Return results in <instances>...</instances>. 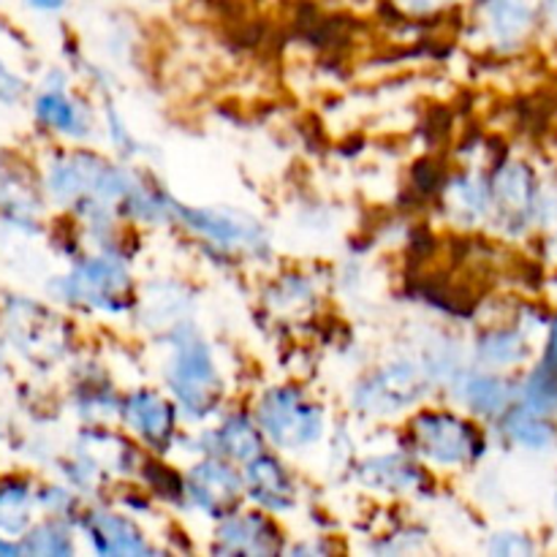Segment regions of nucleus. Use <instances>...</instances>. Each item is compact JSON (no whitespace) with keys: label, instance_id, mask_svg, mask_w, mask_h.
Returning a JSON list of instances; mask_svg holds the SVG:
<instances>
[{"label":"nucleus","instance_id":"obj_1","mask_svg":"<svg viewBox=\"0 0 557 557\" xmlns=\"http://www.w3.org/2000/svg\"><path fill=\"white\" fill-rule=\"evenodd\" d=\"M411 435L417 449L438 466H466L482 449L476 430L451 413H422L413 422Z\"/></svg>","mask_w":557,"mask_h":557},{"label":"nucleus","instance_id":"obj_2","mask_svg":"<svg viewBox=\"0 0 557 557\" xmlns=\"http://www.w3.org/2000/svg\"><path fill=\"white\" fill-rule=\"evenodd\" d=\"M256 419L275 444L288 446V449H299V446L319 438L321 433L319 408L305 403L302 395L294 389L270 392L261 400Z\"/></svg>","mask_w":557,"mask_h":557},{"label":"nucleus","instance_id":"obj_3","mask_svg":"<svg viewBox=\"0 0 557 557\" xmlns=\"http://www.w3.org/2000/svg\"><path fill=\"white\" fill-rule=\"evenodd\" d=\"M493 196L495 207L511 232H520V228L525 232L533 223H542L544 210H547L542 183L528 163H504L500 172H495Z\"/></svg>","mask_w":557,"mask_h":557},{"label":"nucleus","instance_id":"obj_4","mask_svg":"<svg viewBox=\"0 0 557 557\" xmlns=\"http://www.w3.org/2000/svg\"><path fill=\"white\" fill-rule=\"evenodd\" d=\"M549 0H482V27L500 49H520L547 25Z\"/></svg>","mask_w":557,"mask_h":557},{"label":"nucleus","instance_id":"obj_5","mask_svg":"<svg viewBox=\"0 0 557 557\" xmlns=\"http://www.w3.org/2000/svg\"><path fill=\"white\" fill-rule=\"evenodd\" d=\"M172 389L177 392L180 403L194 411L210 408L207 403L215 397L218 375L212 368V357L201 341H185L177 346V354L172 359Z\"/></svg>","mask_w":557,"mask_h":557},{"label":"nucleus","instance_id":"obj_6","mask_svg":"<svg viewBox=\"0 0 557 557\" xmlns=\"http://www.w3.org/2000/svg\"><path fill=\"white\" fill-rule=\"evenodd\" d=\"M69 294L98 308H117V297L128 288L123 267L109 259H90L69 277Z\"/></svg>","mask_w":557,"mask_h":557},{"label":"nucleus","instance_id":"obj_7","mask_svg":"<svg viewBox=\"0 0 557 557\" xmlns=\"http://www.w3.org/2000/svg\"><path fill=\"white\" fill-rule=\"evenodd\" d=\"M520 400L536 411L557 417V319L544 330L542 351L520 386Z\"/></svg>","mask_w":557,"mask_h":557},{"label":"nucleus","instance_id":"obj_8","mask_svg":"<svg viewBox=\"0 0 557 557\" xmlns=\"http://www.w3.org/2000/svg\"><path fill=\"white\" fill-rule=\"evenodd\" d=\"M557 417L536 411L517 397L515 406L504 413V430L515 446L536 455H549L557 449Z\"/></svg>","mask_w":557,"mask_h":557},{"label":"nucleus","instance_id":"obj_9","mask_svg":"<svg viewBox=\"0 0 557 557\" xmlns=\"http://www.w3.org/2000/svg\"><path fill=\"white\" fill-rule=\"evenodd\" d=\"M188 493L196 500V506L221 517L223 511L237 504L239 476L232 468L223 466V462L207 460L196 466L194 473H190Z\"/></svg>","mask_w":557,"mask_h":557},{"label":"nucleus","instance_id":"obj_10","mask_svg":"<svg viewBox=\"0 0 557 557\" xmlns=\"http://www.w3.org/2000/svg\"><path fill=\"white\" fill-rule=\"evenodd\" d=\"M125 422L147 444L163 451V446L172 441L174 433V408L163 397H158L156 392H136L125 403Z\"/></svg>","mask_w":557,"mask_h":557},{"label":"nucleus","instance_id":"obj_11","mask_svg":"<svg viewBox=\"0 0 557 557\" xmlns=\"http://www.w3.org/2000/svg\"><path fill=\"white\" fill-rule=\"evenodd\" d=\"M248 493L259 500L267 509H288L294 500L292 479H288L286 468L272 457L256 455L248 468Z\"/></svg>","mask_w":557,"mask_h":557},{"label":"nucleus","instance_id":"obj_12","mask_svg":"<svg viewBox=\"0 0 557 557\" xmlns=\"http://www.w3.org/2000/svg\"><path fill=\"white\" fill-rule=\"evenodd\" d=\"M417 370L397 364V368L384 370L379 379H373L364 386V403H370V408H389L386 403H392V408H400L417 397Z\"/></svg>","mask_w":557,"mask_h":557},{"label":"nucleus","instance_id":"obj_13","mask_svg":"<svg viewBox=\"0 0 557 557\" xmlns=\"http://www.w3.org/2000/svg\"><path fill=\"white\" fill-rule=\"evenodd\" d=\"M87 531H90V539L92 544H96L101 553H147V544L141 542L139 533L134 531V525L125 520H120V517H112V515H98L92 517L90 525H87Z\"/></svg>","mask_w":557,"mask_h":557},{"label":"nucleus","instance_id":"obj_14","mask_svg":"<svg viewBox=\"0 0 557 557\" xmlns=\"http://www.w3.org/2000/svg\"><path fill=\"white\" fill-rule=\"evenodd\" d=\"M533 346L528 341V332L520 326L515 330H495L482 341V359L490 368H511V364H522L531 357Z\"/></svg>","mask_w":557,"mask_h":557},{"label":"nucleus","instance_id":"obj_15","mask_svg":"<svg viewBox=\"0 0 557 557\" xmlns=\"http://www.w3.org/2000/svg\"><path fill=\"white\" fill-rule=\"evenodd\" d=\"M36 114L44 125L54 131H63V134L82 136L85 134V120H82L79 107H76L71 98H65L60 90H49L38 98Z\"/></svg>","mask_w":557,"mask_h":557},{"label":"nucleus","instance_id":"obj_16","mask_svg":"<svg viewBox=\"0 0 557 557\" xmlns=\"http://www.w3.org/2000/svg\"><path fill=\"white\" fill-rule=\"evenodd\" d=\"M462 386H466V400L476 411L490 413V417L506 413L517 403L515 389L506 381L495 379V375H487V379H468Z\"/></svg>","mask_w":557,"mask_h":557},{"label":"nucleus","instance_id":"obj_17","mask_svg":"<svg viewBox=\"0 0 557 557\" xmlns=\"http://www.w3.org/2000/svg\"><path fill=\"white\" fill-rule=\"evenodd\" d=\"M218 455L232 457V460H253L259 455V430L245 419H228L221 430L215 433Z\"/></svg>","mask_w":557,"mask_h":557},{"label":"nucleus","instance_id":"obj_18","mask_svg":"<svg viewBox=\"0 0 557 557\" xmlns=\"http://www.w3.org/2000/svg\"><path fill=\"white\" fill-rule=\"evenodd\" d=\"M30 520V493L22 484L0 490V533H22Z\"/></svg>","mask_w":557,"mask_h":557},{"label":"nucleus","instance_id":"obj_19","mask_svg":"<svg viewBox=\"0 0 557 557\" xmlns=\"http://www.w3.org/2000/svg\"><path fill=\"white\" fill-rule=\"evenodd\" d=\"M22 549L36 555H63V553H71V542H69V533H65L60 525H41L25 539V547Z\"/></svg>","mask_w":557,"mask_h":557},{"label":"nucleus","instance_id":"obj_20","mask_svg":"<svg viewBox=\"0 0 557 557\" xmlns=\"http://www.w3.org/2000/svg\"><path fill=\"white\" fill-rule=\"evenodd\" d=\"M22 90H25V85L0 63V103H14L22 96Z\"/></svg>","mask_w":557,"mask_h":557},{"label":"nucleus","instance_id":"obj_21","mask_svg":"<svg viewBox=\"0 0 557 557\" xmlns=\"http://www.w3.org/2000/svg\"><path fill=\"white\" fill-rule=\"evenodd\" d=\"M400 9H406L408 14H433V11L446 9V5H455L457 0H395Z\"/></svg>","mask_w":557,"mask_h":557},{"label":"nucleus","instance_id":"obj_22","mask_svg":"<svg viewBox=\"0 0 557 557\" xmlns=\"http://www.w3.org/2000/svg\"><path fill=\"white\" fill-rule=\"evenodd\" d=\"M547 27H549V36L557 41V0H549L547 3Z\"/></svg>","mask_w":557,"mask_h":557},{"label":"nucleus","instance_id":"obj_23","mask_svg":"<svg viewBox=\"0 0 557 557\" xmlns=\"http://www.w3.org/2000/svg\"><path fill=\"white\" fill-rule=\"evenodd\" d=\"M33 9H41V11H58L65 0H27Z\"/></svg>","mask_w":557,"mask_h":557},{"label":"nucleus","instance_id":"obj_24","mask_svg":"<svg viewBox=\"0 0 557 557\" xmlns=\"http://www.w3.org/2000/svg\"><path fill=\"white\" fill-rule=\"evenodd\" d=\"M555 509H557V487H555Z\"/></svg>","mask_w":557,"mask_h":557}]
</instances>
